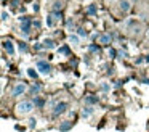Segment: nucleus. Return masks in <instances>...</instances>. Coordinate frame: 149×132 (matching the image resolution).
Wrapping results in <instances>:
<instances>
[{
	"instance_id": "2",
	"label": "nucleus",
	"mask_w": 149,
	"mask_h": 132,
	"mask_svg": "<svg viewBox=\"0 0 149 132\" xmlns=\"http://www.w3.org/2000/svg\"><path fill=\"white\" fill-rule=\"evenodd\" d=\"M27 90V85L24 82H16L13 87V90H11V97H19V95H24Z\"/></svg>"
},
{
	"instance_id": "28",
	"label": "nucleus",
	"mask_w": 149,
	"mask_h": 132,
	"mask_svg": "<svg viewBox=\"0 0 149 132\" xmlns=\"http://www.w3.org/2000/svg\"><path fill=\"white\" fill-rule=\"evenodd\" d=\"M109 56H116V50H109Z\"/></svg>"
},
{
	"instance_id": "21",
	"label": "nucleus",
	"mask_w": 149,
	"mask_h": 132,
	"mask_svg": "<svg viewBox=\"0 0 149 132\" xmlns=\"http://www.w3.org/2000/svg\"><path fill=\"white\" fill-rule=\"evenodd\" d=\"M100 87H101V90H103V92H107V90L111 89L107 82H101V84H100Z\"/></svg>"
},
{
	"instance_id": "31",
	"label": "nucleus",
	"mask_w": 149,
	"mask_h": 132,
	"mask_svg": "<svg viewBox=\"0 0 149 132\" xmlns=\"http://www.w3.org/2000/svg\"><path fill=\"white\" fill-rule=\"evenodd\" d=\"M130 2H136V0H130Z\"/></svg>"
},
{
	"instance_id": "30",
	"label": "nucleus",
	"mask_w": 149,
	"mask_h": 132,
	"mask_svg": "<svg viewBox=\"0 0 149 132\" xmlns=\"http://www.w3.org/2000/svg\"><path fill=\"white\" fill-rule=\"evenodd\" d=\"M146 34H148V37H149V29H148V32H146Z\"/></svg>"
},
{
	"instance_id": "11",
	"label": "nucleus",
	"mask_w": 149,
	"mask_h": 132,
	"mask_svg": "<svg viewBox=\"0 0 149 132\" xmlns=\"http://www.w3.org/2000/svg\"><path fill=\"white\" fill-rule=\"evenodd\" d=\"M21 32L24 34V37H27L31 32V23H24V24H21Z\"/></svg>"
},
{
	"instance_id": "24",
	"label": "nucleus",
	"mask_w": 149,
	"mask_h": 132,
	"mask_svg": "<svg viewBox=\"0 0 149 132\" xmlns=\"http://www.w3.org/2000/svg\"><path fill=\"white\" fill-rule=\"evenodd\" d=\"M58 53H61V55H68V53H69L68 47H61V48H58Z\"/></svg>"
},
{
	"instance_id": "29",
	"label": "nucleus",
	"mask_w": 149,
	"mask_h": 132,
	"mask_svg": "<svg viewBox=\"0 0 149 132\" xmlns=\"http://www.w3.org/2000/svg\"><path fill=\"white\" fill-rule=\"evenodd\" d=\"M109 2H120V0H109Z\"/></svg>"
},
{
	"instance_id": "14",
	"label": "nucleus",
	"mask_w": 149,
	"mask_h": 132,
	"mask_svg": "<svg viewBox=\"0 0 149 132\" xmlns=\"http://www.w3.org/2000/svg\"><path fill=\"white\" fill-rule=\"evenodd\" d=\"M55 16L53 15H50V16H47V26H48V28H53V26H55Z\"/></svg>"
},
{
	"instance_id": "5",
	"label": "nucleus",
	"mask_w": 149,
	"mask_h": 132,
	"mask_svg": "<svg viewBox=\"0 0 149 132\" xmlns=\"http://www.w3.org/2000/svg\"><path fill=\"white\" fill-rule=\"evenodd\" d=\"M119 10L122 13H128L132 10V2L130 0H120L119 2Z\"/></svg>"
},
{
	"instance_id": "8",
	"label": "nucleus",
	"mask_w": 149,
	"mask_h": 132,
	"mask_svg": "<svg viewBox=\"0 0 149 132\" xmlns=\"http://www.w3.org/2000/svg\"><path fill=\"white\" fill-rule=\"evenodd\" d=\"M43 48H48V50H53V48L56 47V44H55V40L53 39H43Z\"/></svg>"
},
{
	"instance_id": "9",
	"label": "nucleus",
	"mask_w": 149,
	"mask_h": 132,
	"mask_svg": "<svg viewBox=\"0 0 149 132\" xmlns=\"http://www.w3.org/2000/svg\"><path fill=\"white\" fill-rule=\"evenodd\" d=\"M68 42L72 45V47H77V45L80 44V37L75 35V34H71V35H69V39H68Z\"/></svg>"
},
{
	"instance_id": "15",
	"label": "nucleus",
	"mask_w": 149,
	"mask_h": 132,
	"mask_svg": "<svg viewBox=\"0 0 149 132\" xmlns=\"http://www.w3.org/2000/svg\"><path fill=\"white\" fill-rule=\"evenodd\" d=\"M85 102H87V103H90V105H93V103H98V97L88 95V97H85Z\"/></svg>"
},
{
	"instance_id": "32",
	"label": "nucleus",
	"mask_w": 149,
	"mask_h": 132,
	"mask_svg": "<svg viewBox=\"0 0 149 132\" xmlns=\"http://www.w3.org/2000/svg\"><path fill=\"white\" fill-rule=\"evenodd\" d=\"M148 127H149V124H148Z\"/></svg>"
},
{
	"instance_id": "25",
	"label": "nucleus",
	"mask_w": 149,
	"mask_h": 132,
	"mask_svg": "<svg viewBox=\"0 0 149 132\" xmlns=\"http://www.w3.org/2000/svg\"><path fill=\"white\" fill-rule=\"evenodd\" d=\"M31 90H32L34 95H39V92H40V85H32V89H31Z\"/></svg>"
},
{
	"instance_id": "18",
	"label": "nucleus",
	"mask_w": 149,
	"mask_h": 132,
	"mask_svg": "<svg viewBox=\"0 0 149 132\" xmlns=\"http://www.w3.org/2000/svg\"><path fill=\"white\" fill-rule=\"evenodd\" d=\"M34 105L39 106V108H42V106H43V100L40 98V97H36V98H34Z\"/></svg>"
},
{
	"instance_id": "12",
	"label": "nucleus",
	"mask_w": 149,
	"mask_h": 132,
	"mask_svg": "<svg viewBox=\"0 0 149 132\" xmlns=\"http://www.w3.org/2000/svg\"><path fill=\"white\" fill-rule=\"evenodd\" d=\"M52 8H53V11H61V10H63V2H61V0H56V2L53 3Z\"/></svg>"
},
{
	"instance_id": "10",
	"label": "nucleus",
	"mask_w": 149,
	"mask_h": 132,
	"mask_svg": "<svg viewBox=\"0 0 149 132\" xmlns=\"http://www.w3.org/2000/svg\"><path fill=\"white\" fill-rule=\"evenodd\" d=\"M111 34H103V35H100V44L101 45H109L111 44Z\"/></svg>"
},
{
	"instance_id": "3",
	"label": "nucleus",
	"mask_w": 149,
	"mask_h": 132,
	"mask_svg": "<svg viewBox=\"0 0 149 132\" xmlns=\"http://www.w3.org/2000/svg\"><path fill=\"white\" fill-rule=\"evenodd\" d=\"M37 69H39V73L42 74V76H48V74L52 73V66H50V63H47V61H37Z\"/></svg>"
},
{
	"instance_id": "13",
	"label": "nucleus",
	"mask_w": 149,
	"mask_h": 132,
	"mask_svg": "<svg viewBox=\"0 0 149 132\" xmlns=\"http://www.w3.org/2000/svg\"><path fill=\"white\" fill-rule=\"evenodd\" d=\"M82 114H84L85 118H88V116H91V114H93V108H91V106H85V108L82 109Z\"/></svg>"
},
{
	"instance_id": "7",
	"label": "nucleus",
	"mask_w": 149,
	"mask_h": 132,
	"mask_svg": "<svg viewBox=\"0 0 149 132\" xmlns=\"http://www.w3.org/2000/svg\"><path fill=\"white\" fill-rule=\"evenodd\" d=\"M58 127H59V131H61V132H66V131H69V129L72 127V121H61Z\"/></svg>"
},
{
	"instance_id": "27",
	"label": "nucleus",
	"mask_w": 149,
	"mask_h": 132,
	"mask_svg": "<svg viewBox=\"0 0 149 132\" xmlns=\"http://www.w3.org/2000/svg\"><path fill=\"white\" fill-rule=\"evenodd\" d=\"M32 8H34V11H39V3H34Z\"/></svg>"
},
{
	"instance_id": "17",
	"label": "nucleus",
	"mask_w": 149,
	"mask_h": 132,
	"mask_svg": "<svg viewBox=\"0 0 149 132\" xmlns=\"http://www.w3.org/2000/svg\"><path fill=\"white\" fill-rule=\"evenodd\" d=\"M27 76L32 77V79H36V77L39 76V73H37V71L34 69V68H29V69H27Z\"/></svg>"
},
{
	"instance_id": "16",
	"label": "nucleus",
	"mask_w": 149,
	"mask_h": 132,
	"mask_svg": "<svg viewBox=\"0 0 149 132\" xmlns=\"http://www.w3.org/2000/svg\"><path fill=\"white\" fill-rule=\"evenodd\" d=\"M66 29H68L69 32H72L74 31V19H68V23H66Z\"/></svg>"
},
{
	"instance_id": "6",
	"label": "nucleus",
	"mask_w": 149,
	"mask_h": 132,
	"mask_svg": "<svg viewBox=\"0 0 149 132\" xmlns=\"http://www.w3.org/2000/svg\"><path fill=\"white\" fill-rule=\"evenodd\" d=\"M3 48L5 52H8V55H15V45L11 40H5L3 42Z\"/></svg>"
},
{
	"instance_id": "26",
	"label": "nucleus",
	"mask_w": 149,
	"mask_h": 132,
	"mask_svg": "<svg viewBox=\"0 0 149 132\" xmlns=\"http://www.w3.org/2000/svg\"><path fill=\"white\" fill-rule=\"evenodd\" d=\"M37 126V119L36 118H31L29 119V127H36Z\"/></svg>"
},
{
	"instance_id": "23",
	"label": "nucleus",
	"mask_w": 149,
	"mask_h": 132,
	"mask_svg": "<svg viewBox=\"0 0 149 132\" xmlns=\"http://www.w3.org/2000/svg\"><path fill=\"white\" fill-rule=\"evenodd\" d=\"M77 34H79V37H87V32H85L84 28H79L77 29Z\"/></svg>"
},
{
	"instance_id": "19",
	"label": "nucleus",
	"mask_w": 149,
	"mask_h": 132,
	"mask_svg": "<svg viewBox=\"0 0 149 132\" xmlns=\"http://www.w3.org/2000/svg\"><path fill=\"white\" fill-rule=\"evenodd\" d=\"M18 48H19V52H23V53H26V50H27V45H26V42H19V45H18Z\"/></svg>"
},
{
	"instance_id": "20",
	"label": "nucleus",
	"mask_w": 149,
	"mask_h": 132,
	"mask_svg": "<svg viewBox=\"0 0 149 132\" xmlns=\"http://www.w3.org/2000/svg\"><path fill=\"white\" fill-rule=\"evenodd\" d=\"M87 13H88V15H95V13H96V6H95V5H90V6L87 8Z\"/></svg>"
},
{
	"instance_id": "1",
	"label": "nucleus",
	"mask_w": 149,
	"mask_h": 132,
	"mask_svg": "<svg viewBox=\"0 0 149 132\" xmlns=\"http://www.w3.org/2000/svg\"><path fill=\"white\" fill-rule=\"evenodd\" d=\"M34 108H36L34 102H31V100H23V102H19L16 105V114L18 116H26V114H29V113H32Z\"/></svg>"
},
{
	"instance_id": "4",
	"label": "nucleus",
	"mask_w": 149,
	"mask_h": 132,
	"mask_svg": "<svg viewBox=\"0 0 149 132\" xmlns=\"http://www.w3.org/2000/svg\"><path fill=\"white\" fill-rule=\"evenodd\" d=\"M68 109V103L66 102H59V103H56V106H55V109H53V116H59V114H63V113Z\"/></svg>"
},
{
	"instance_id": "22",
	"label": "nucleus",
	"mask_w": 149,
	"mask_h": 132,
	"mask_svg": "<svg viewBox=\"0 0 149 132\" xmlns=\"http://www.w3.org/2000/svg\"><path fill=\"white\" fill-rule=\"evenodd\" d=\"M8 19H10V13H7V11H5V10H3V11H2V21H8Z\"/></svg>"
}]
</instances>
